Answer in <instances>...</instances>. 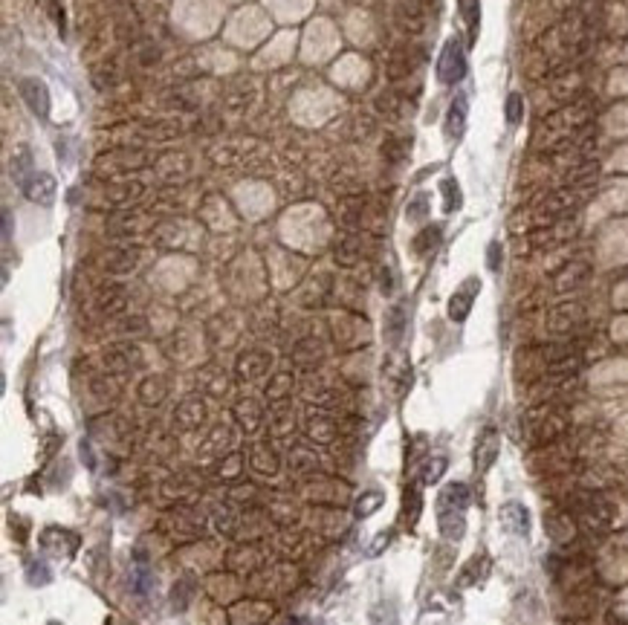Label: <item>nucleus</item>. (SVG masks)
<instances>
[{
    "label": "nucleus",
    "mask_w": 628,
    "mask_h": 625,
    "mask_svg": "<svg viewBox=\"0 0 628 625\" xmlns=\"http://www.w3.org/2000/svg\"><path fill=\"white\" fill-rule=\"evenodd\" d=\"M153 156L139 148H116L96 160V174L107 180H128L131 174H139L145 168H153Z\"/></svg>",
    "instance_id": "f257e3e1"
},
{
    "label": "nucleus",
    "mask_w": 628,
    "mask_h": 625,
    "mask_svg": "<svg viewBox=\"0 0 628 625\" xmlns=\"http://www.w3.org/2000/svg\"><path fill=\"white\" fill-rule=\"evenodd\" d=\"M524 426H527V437L533 443H550L568 428V411L559 409V405H553V402H545V405H539V409H533L527 414Z\"/></svg>",
    "instance_id": "f03ea898"
},
{
    "label": "nucleus",
    "mask_w": 628,
    "mask_h": 625,
    "mask_svg": "<svg viewBox=\"0 0 628 625\" xmlns=\"http://www.w3.org/2000/svg\"><path fill=\"white\" fill-rule=\"evenodd\" d=\"M582 194L576 189H571V185H564V189H556L550 192L539 206L536 211H533V217H536V226H547L553 221H562V217H571V211L579 206Z\"/></svg>",
    "instance_id": "7ed1b4c3"
},
{
    "label": "nucleus",
    "mask_w": 628,
    "mask_h": 625,
    "mask_svg": "<svg viewBox=\"0 0 628 625\" xmlns=\"http://www.w3.org/2000/svg\"><path fill=\"white\" fill-rule=\"evenodd\" d=\"M585 316H588V310L582 301H559L547 312V330L553 336H568L585 325Z\"/></svg>",
    "instance_id": "20e7f679"
},
{
    "label": "nucleus",
    "mask_w": 628,
    "mask_h": 625,
    "mask_svg": "<svg viewBox=\"0 0 628 625\" xmlns=\"http://www.w3.org/2000/svg\"><path fill=\"white\" fill-rule=\"evenodd\" d=\"M466 76V52L460 47L458 38H449L441 58H437V78H441V84H460Z\"/></svg>",
    "instance_id": "39448f33"
},
{
    "label": "nucleus",
    "mask_w": 628,
    "mask_h": 625,
    "mask_svg": "<svg viewBox=\"0 0 628 625\" xmlns=\"http://www.w3.org/2000/svg\"><path fill=\"white\" fill-rule=\"evenodd\" d=\"M576 221H571V217H562V221H553L547 226H536L530 232V246L533 249H553L559 243H568L574 235H576Z\"/></svg>",
    "instance_id": "423d86ee"
},
{
    "label": "nucleus",
    "mask_w": 628,
    "mask_h": 625,
    "mask_svg": "<svg viewBox=\"0 0 628 625\" xmlns=\"http://www.w3.org/2000/svg\"><path fill=\"white\" fill-rule=\"evenodd\" d=\"M478 293H481V281L478 278H466L463 284L455 290V296L449 298V319L458 322V325L466 322V316H469V310H472Z\"/></svg>",
    "instance_id": "0eeeda50"
},
{
    "label": "nucleus",
    "mask_w": 628,
    "mask_h": 625,
    "mask_svg": "<svg viewBox=\"0 0 628 625\" xmlns=\"http://www.w3.org/2000/svg\"><path fill=\"white\" fill-rule=\"evenodd\" d=\"M18 84H21V96L26 102V107L33 110L38 119H47V113H50V90H47V84L41 78H21Z\"/></svg>",
    "instance_id": "6e6552de"
},
{
    "label": "nucleus",
    "mask_w": 628,
    "mask_h": 625,
    "mask_svg": "<svg viewBox=\"0 0 628 625\" xmlns=\"http://www.w3.org/2000/svg\"><path fill=\"white\" fill-rule=\"evenodd\" d=\"M588 278H591V264L588 261H571L553 275V290L556 293H574L576 287L585 284Z\"/></svg>",
    "instance_id": "1a4fd4ad"
},
{
    "label": "nucleus",
    "mask_w": 628,
    "mask_h": 625,
    "mask_svg": "<svg viewBox=\"0 0 628 625\" xmlns=\"http://www.w3.org/2000/svg\"><path fill=\"white\" fill-rule=\"evenodd\" d=\"M501 527L516 539H527L530 536V510L521 501H507L501 507Z\"/></svg>",
    "instance_id": "9d476101"
},
{
    "label": "nucleus",
    "mask_w": 628,
    "mask_h": 625,
    "mask_svg": "<svg viewBox=\"0 0 628 625\" xmlns=\"http://www.w3.org/2000/svg\"><path fill=\"white\" fill-rule=\"evenodd\" d=\"M145 194V185L139 180H110L105 189V200L107 206H131Z\"/></svg>",
    "instance_id": "9b49d317"
},
{
    "label": "nucleus",
    "mask_w": 628,
    "mask_h": 625,
    "mask_svg": "<svg viewBox=\"0 0 628 625\" xmlns=\"http://www.w3.org/2000/svg\"><path fill=\"white\" fill-rule=\"evenodd\" d=\"M469 501H472L469 486L463 481H452L437 492V513H466Z\"/></svg>",
    "instance_id": "f8f14e48"
},
{
    "label": "nucleus",
    "mask_w": 628,
    "mask_h": 625,
    "mask_svg": "<svg viewBox=\"0 0 628 625\" xmlns=\"http://www.w3.org/2000/svg\"><path fill=\"white\" fill-rule=\"evenodd\" d=\"M269 365H272V356L267 354V351H246V354H240V359H238V380H243V382H252V380H258V377H264V373L269 370Z\"/></svg>",
    "instance_id": "ddd939ff"
},
{
    "label": "nucleus",
    "mask_w": 628,
    "mask_h": 625,
    "mask_svg": "<svg viewBox=\"0 0 628 625\" xmlns=\"http://www.w3.org/2000/svg\"><path fill=\"white\" fill-rule=\"evenodd\" d=\"M394 18H397V26L405 35H420L423 26H426V12H423V6L417 4V0H402V4L397 6V12H394Z\"/></svg>",
    "instance_id": "4468645a"
},
{
    "label": "nucleus",
    "mask_w": 628,
    "mask_h": 625,
    "mask_svg": "<svg viewBox=\"0 0 628 625\" xmlns=\"http://www.w3.org/2000/svg\"><path fill=\"white\" fill-rule=\"evenodd\" d=\"M611 513H614V507L605 501L603 495H585L579 501V515L591 527H608L611 524Z\"/></svg>",
    "instance_id": "2eb2a0df"
},
{
    "label": "nucleus",
    "mask_w": 628,
    "mask_h": 625,
    "mask_svg": "<svg viewBox=\"0 0 628 625\" xmlns=\"http://www.w3.org/2000/svg\"><path fill=\"white\" fill-rule=\"evenodd\" d=\"M21 189H23V194H26L29 200L41 203V206H50V203L55 200V180H52V174H38V171H33Z\"/></svg>",
    "instance_id": "dca6fc26"
},
{
    "label": "nucleus",
    "mask_w": 628,
    "mask_h": 625,
    "mask_svg": "<svg viewBox=\"0 0 628 625\" xmlns=\"http://www.w3.org/2000/svg\"><path fill=\"white\" fill-rule=\"evenodd\" d=\"M232 414H235L238 426H240L246 434H255V431L261 428V423H264V409H261V402L252 399V397L238 399L235 409H232Z\"/></svg>",
    "instance_id": "f3484780"
},
{
    "label": "nucleus",
    "mask_w": 628,
    "mask_h": 625,
    "mask_svg": "<svg viewBox=\"0 0 628 625\" xmlns=\"http://www.w3.org/2000/svg\"><path fill=\"white\" fill-rule=\"evenodd\" d=\"M174 420H177V426L185 428V431L200 428L203 420H206V405H203V399H200V397H185V399L177 405Z\"/></svg>",
    "instance_id": "a211bd4d"
},
{
    "label": "nucleus",
    "mask_w": 628,
    "mask_h": 625,
    "mask_svg": "<svg viewBox=\"0 0 628 625\" xmlns=\"http://www.w3.org/2000/svg\"><path fill=\"white\" fill-rule=\"evenodd\" d=\"M501 452V437L495 428H484L481 437H478V446H475V469L478 472H487V469L495 463Z\"/></svg>",
    "instance_id": "6ab92c4d"
},
{
    "label": "nucleus",
    "mask_w": 628,
    "mask_h": 625,
    "mask_svg": "<svg viewBox=\"0 0 628 625\" xmlns=\"http://www.w3.org/2000/svg\"><path fill=\"white\" fill-rule=\"evenodd\" d=\"M466 116H469V99H466V93H458V96L452 99V105H449V113H446V136L452 142H458L463 136Z\"/></svg>",
    "instance_id": "aec40b11"
},
{
    "label": "nucleus",
    "mask_w": 628,
    "mask_h": 625,
    "mask_svg": "<svg viewBox=\"0 0 628 625\" xmlns=\"http://www.w3.org/2000/svg\"><path fill=\"white\" fill-rule=\"evenodd\" d=\"M249 466L261 475H275L281 460H278V452L261 440V443H249Z\"/></svg>",
    "instance_id": "412c9836"
},
{
    "label": "nucleus",
    "mask_w": 628,
    "mask_h": 625,
    "mask_svg": "<svg viewBox=\"0 0 628 625\" xmlns=\"http://www.w3.org/2000/svg\"><path fill=\"white\" fill-rule=\"evenodd\" d=\"M304 431H307V437H310L313 443H333V437L339 434V426H336L333 417L316 411V414H310V417H307Z\"/></svg>",
    "instance_id": "4be33fe9"
},
{
    "label": "nucleus",
    "mask_w": 628,
    "mask_h": 625,
    "mask_svg": "<svg viewBox=\"0 0 628 625\" xmlns=\"http://www.w3.org/2000/svg\"><path fill=\"white\" fill-rule=\"evenodd\" d=\"M124 304H128V290L122 284H107L96 293V310L102 316H116V312L124 310Z\"/></svg>",
    "instance_id": "5701e85b"
},
{
    "label": "nucleus",
    "mask_w": 628,
    "mask_h": 625,
    "mask_svg": "<svg viewBox=\"0 0 628 625\" xmlns=\"http://www.w3.org/2000/svg\"><path fill=\"white\" fill-rule=\"evenodd\" d=\"M414 61H417V58H414L412 47H397V49L391 52V58H388V67H385V70H388V78H391V81L408 78V76L414 73V67H417Z\"/></svg>",
    "instance_id": "b1692460"
},
{
    "label": "nucleus",
    "mask_w": 628,
    "mask_h": 625,
    "mask_svg": "<svg viewBox=\"0 0 628 625\" xmlns=\"http://www.w3.org/2000/svg\"><path fill=\"white\" fill-rule=\"evenodd\" d=\"M139 264V249L136 246H122V249H113V252L105 258V269L113 272V275H124L136 269Z\"/></svg>",
    "instance_id": "393cba45"
},
{
    "label": "nucleus",
    "mask_w": 628,
    "mask_h": 625,
    "mask_svg": "<svg viewBox=\"0 0 628 625\" xmlns=\"http://www.w3.org/2000/svg\"><path fill=\"white\" fill-rule=\"evenodd\" d=\"M136 362H139V351L134 345H116V348L105 351V368L107 370L122 373V370L136 368Z\"/></svg>",
    "instance_id": "a878e982"
},
{
    "label": "nucleus",
    "mask_w": 628,
    "mask_h": 625,
    "mask_svg": "<svg viewBox=\"0 0 628 625\" xmlns=\"http://www.w3.org/2000/svg\"><path fill=\"white\" fill-rule=\"evenodd\" d=\"M252 99H255V84L252 81H235L223 96L226 107L235 110V113H243L249 105H252Z\"/></svg>",
    "instance_id": "bb28decb"
},
{
    "label": "nucleus",
    "mask_w": 628,
    "mask_h": 625,
    "mask_svg": "<svg viewBox=\"0 0 628 625\" xmlns=\"http://www.w3.org/2000/svg\"><path fill=\"white\" fill-rule=\"evenodd\" d=\"M336 261L342 264V267H354L359 258H362V240H359V235L356 232H348V235H342L339 240H336Z\"/></svg>",
    "instance_id": "cd10ccee"
},
{
    "label": "nucleus",
    "mask_w": 628,
    "mask_h": 625,
    "mask_svg": "<svg viewBox=\"0 0 628 625\" xmlns=\"http://www.w3.org/2000/svg\"><path fill=\"white\" fill-rule=\"evenodd\" d=\"M153 171H160L163 180H177L182 174H188V160H185V153H163V156H156Z\"/></svg>",
    "instance_id": "c85d7f7f"
},
{
    "label": "nucleus",
    "mask_w": 628,
    "mask_h": 625,
    "mask_svg": "<svg viewBox=\"0 0 628 625\" xmlns=\"http://www.w3.org/2000/svg\"><path fill=\"white\" fill-rule=\"evenodd\" d=\"M437 527H441L443 539L460 542L466 533V515L463 513H437Z\"/></svg>",
    "instance_id": "c756f323"
},
{
    "label": "nucleus",
    "mask_w": 628,
    "mask_h": 625,
    "mask_svg": "<svg viewBox=\"0 0 628 625\" xmlns=\"http://www.w3.org/2000/svg\"><path fill=\"white\" fill-rule=\"evenodd\" d=\"M487 573H489V559H487V556H475V559L469 561V565L460 571L458 585H460V588L478 585V582H484V579H487Z\"/></svg>",
    "instance_id": "7c9ffc66"
},
{
    "label": "nucleus",
    "mask_w": 628,
    "mask_h": 625,
    "mask_svg": "<svg viewBox=\"0 0 628 625\" xmlns=\"http://www.w3.org/2000/svg\"><path fill=\"white\" fill-rule=\"evenodd\" d=\"M402 333H405V307L394 304L388 310V316H385V339H388V345H400Z\"/></svg>",
    "instance_id": "2f4dec72"
},
{
    "label": "nucleus",
    "mask_w": 628,
    "mask_h": 625,
    "mask_svg": "<svg viewBox=\"0 0 628 625\" xmlns=\"http://www.w3.org/2000/svg\"><path fill=\"white\" fill-rule=\"evenodd\" d=\"M290 394H293V373H287V370L272 373V380L267 385V399L269 402H284Z\"/></svg>",
    "instance_id": "473e14b6"
},
{
    "label": "nucleus",
    "mask_w": 628,
    "mask_h": 625,
    "mask_svg": "<svg viewBox=\"0 0 628 625\" xmlns=\"http://www.w3.org/2000/svg\"><path fill=\"white\" fill-rule=\"evenodd\" d=\"M446 466H449V460L443 457V455H431V457H426V463L420 466V484H426V486H431V484H437L443 475H446Z\"/></svg>",
    "instance_id": "72a5a7b5"
},
{
    "label": "nucleus",
    "mask_w": 628,
    "mask_h": 625,
    "mask_svg": "<svg viewBox=\"0 0 628 625\" xmlns=\"http://www.w3.org/2000/svg\"><path fill=\"white\" fill-rule=\"evenodd\" d=\"M441 238H443V229L437 226V223H431V226H426L417 238H414V252L417 255H429V252H434L437 246H441Z\"/></svg>",
    "instance_id": "f704fd0d"
},
{
    "label": "nucleus",
    "mask_w": 628,
    "mask_h": 625,
    "mask_svg": "<svg viewBox=\"0 0 628 625\" xmlns=\"http://www.w3.org/2000/svg\"><path fill=\"white\" fill-rule=\"evenodd\" d=\"M383 504H385V492H383V489H368V492H362V498L356 501L354 513H356V518H368V515H373L376 510H380Z\"/></svg>",
    "instance_id": "c9c22d12"
},
{
    "label": "nucleus",
    "mask_w": 628,
    "mask_h": 625,
    "mask_svg": "<svg viewBox=\"0 0 628 625\" xmlns=\"http://www.w3.org/2000/svg\"><path fill=\"white\" fill-rule=\"evenodd\" d=\"M376 110L385 116H402L405 113V99L400 96L397 90H385L380 99H376Z\"/></svg>",
    "instance_id": "e433bc0d"
},
{
    "label": "nucleus",
    "mask_w": 628,
    "mask_h": 625,
    "mask_svg": "<svg viewBox=\"0 0 628 625\" xmlns=\"http://www.w3.org/2000/svg\"><path fill=\"white\" fill-rule=\"evenodd\" d=\"M269 426H272V434H275V437H284V434H293V428H296V417H293V411L287 409V405H281V409L272 411Z\"/></svg>",
    "instance_id": "4c0bfd02"
},
{
    "label": "nucleus",
    "mask_w": 628,
    "mask_h": 625,
    "mask_svg": "<svg viewBox=\"0 0 628 625\" xmlns=\"http://www.w3.org/2000/svg\"><path fill=\"white\" fill-rule=\"evenodd\" d=\"M458 9H460V18H463L466 26H469V35L475 38L478 21H481V4H478V0H458Z\"/></svg>",
    "instance_id": "58836bf2"
},
{
    "label": "nucleus",
    "mask_w": 628,
    "mask_h": 625,
    "mask_svg": "<svg viewBox=\"0 0 628 625\" xmlns=\"http://www.w3.org/2000/svg\"><path fill=\"white\" fill-rule=\"evenodd\" d=\"M420 510H423V498H420V489L412 484V486L405 489V521H408V527L417 524Z\"/></svg>",
    "instance_id": "ea45409f"
},
{
    "label": "nucleus",
    "mask_w": 628,
    "mask_h": 625,
    "mask_svg": "<svg viewBox=\"0 0 628 625\" xmlns=\"http://www.w3.org/2000/svg\"><path fill=\"white\" fill-rule=\"evenodd\" d=\"M316 466H319V460H316V455H313L310 449L296 446L290 452V469H296V472H310V469H316Z\"/></svg>",
    "instance_id": "a19ab883"
},
{
    "label": "nucleus",
    "mask_w": 628,
    "mask_h": 625,
    "mask_svg": "<svg viewBox=\"0 0 628 625\" xmlns=\"http://www.w3.org/2000/svg\"><path fill=\"white\" fill-rule=\"evenodd\" d=\"M139 397H142V402H148V405L160 402V399L165 397V382H163L160 377H148V380L139 385Z\"/></svg>",
    "instance_id": "79ce46f5"
},
{
    "label": "nucleus",
    "mask_w": 628,
    "mask_h": 625,
    "mask_svg": "<svg viewBox=\"0 0 628 625\" xmlns=\"http://www.w3.org/2000/svg\"><path fill=\"white\" fill-rule=\"evenodd\" d=\"M547 527H550V533H553L556 542H564V539L574 536V521L568 515H562V513H553L547 518Z\"/></svg>",
    "instance_id": "37998d69"
},
{
    "label": "nucleus",
    "mask_w": 628,
    "mask_h": 625,
    "mask_svg": "<svg viewBox=\"0 0 628 625\" xmlns=\"http://www.w3.org/2000/svg\"><path fill=\"white\" fill-rule=\"evenodd\" d=\"M441 192H443V206H446V211H458V209L463 206L460 185H458L452 177H446V180L441 182Z\"/></svg>",
    "instance_id": "c03bdc74"
},
{
    "label": "nucleus",
    "mask_w": 628,
    "mask_h": 625,
    "mask_svg": "<svg viewBox=\"0 0 628 625\" xmlns=\"http://www.w3.org/2000/svg\"><path fill=\"white\" fill-rule=\"evenodd\" d=\"M151 588H153V576H151V571H148V565H145V559H139V561H136V571H134V590L139 593V597H145Z\"/></svg>",
    "instance_id": "a18cd8bd"
},
{
    "label": "nucleus",
    "mask_w": 628,
    "mask_h": 625,
    "mask_svg": "<svg viewBox=\"0 0 628 625\" xmlns=\"http://www.w3.org/2000/svg\"><path fill=\"white\" fill-rule=\"evenodd\" d=\"M405 151H408V142L400 139V136H388V139L383 142V156H385L388 163H400L402 156H405Z\"/></svg>",
    "instance_id": "49530a36"
},
{
    "label": "nucleus",
    "mask_w": 628,
    "mask_h": 625,
    "mask_svg": "<svg viewBox=\"0 0 628 625\" xmlns=\"http://www.w3.org/2000/svg\"><path fill=\"white\" fill-rule=\"evenodd\" d=\"M426 214H429V194H417L412 203H408L405 217L412 223H420V221H426Z\"/></svg>",
    "instance_id": "de8ad7c7"
},
{
    "label": "nucleus",
    "mask_w": 628,
    "mask_h": 625,
    "mask_svg": "<svg viewBox=\"0 0 628 625\" xmlns=\"http://www.w3.org/2000/svg\"><path fill=\"white\" fill-rule=\"evenodd\" d=\"M521 116H524V96H521V93H510V96H507V122L518 124Z\"/></svg>",
    "instance_id": "09e8293b"
},
{
    "label": "nucleus",
    "mask_w": 628,
    "mask_h": 625,
    "mask_svg": "<svg viewBox=\"0 0 628 625\" xmlns=\"http://www.w3.org/2000/svg\"><path fill=\"white\" fill-rule=\"evenodd\" d=\"M26 579H29V585H50L52 573L47 571V565H38V561H29V568H26Z\"/></svg>",
    "instance_id": "8fccbe9b"
},
{
    "label": "nucleus",
    "mask_w": 628,
    "mask_h": 625,
    "mask_svg": "<svg viewBox=\"0 0 628 625\" xmlns=\"http://www.w3.org/2000/svg\"><path fill=\"white\" fill-rule=\"evenodd\" d=\"M487 267H489L492 272L501 269V243H498V240H492L489 249H487Z\"/></svg>",
    "instance_id": "3c124183"
},
{
    "label": "nucleus",
    "mask_w": 628,
    "mask_h": 625,
    "mask_svg": "<svg viewBox=\"0 0 628 625\" xmlns=\"http://www.w3.org/2000/svg\"><path fill=\"white\" fill-rule=\"evenodd\" d=\"M380 290H383V296H391V293H394V275H391L388 267L380 269Z\"/></svg>",
    "instance_id": "603ef678"
},
{
    "label": "nucleus",
    "mask_w": 628,
    "mask_h": 625,
    "mask_svg": "<svg viewBox=\"0 0 628 625\" xmlns=\"http://www.w3.org/2000/svg\"><path fill=\"white\" fill-rule=\"evenodd\" d=\"M50 15H52V21L58 26V33H64V9H61L55 0H50Z\"/></svg>",
    "instance_id": "864d4df0"
},
{
    "label": "nucleus",
    "mask_w": 628,
    "mask_h": 625,
    "mask_svg": "<svg viewBox=\"0 0 628 625\" xmlns=\"http://www.w3.org/2000/svg\"><path fill=\"white\" fill-rule=\"evenodd\" d=\"M385 544H388V533H380V536H376V542H373V547H371L368 553H371V556H380Z\"/></svg>",
    "instance_id": "5fc2aeb1"
},
{
    "label": "nucleus",
    "mask_w": 628,
    "mask_h": 625,
    "mask_svg": "<svg viewBox=\"0 0 628 625\" xmlns=\"http://www.w3.org/2000/svg\"><path fill=\"white\" fill-rule=\"evenodd\" d=\"M9 238H12V214L4 211V240L9 243Z\"/></svg>",
    "instance_id": "6e6d98bb"
}]
</instances>
